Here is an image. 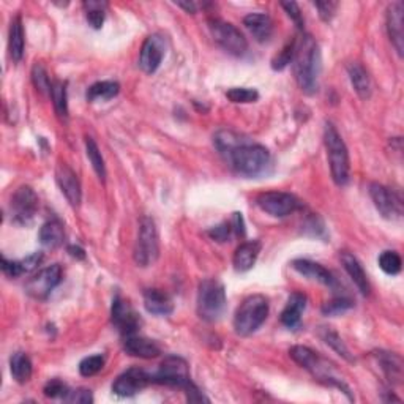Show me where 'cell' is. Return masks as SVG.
<instances>
[{
  "label": "cell",
  "instance_id": "816d5d0a",
  "mask_svg": "<svg viewBox=\"0 0 404 404\" xmlns=\"http://www.w3.org/2000/svg\"><path fill=\"white\" fill-rule=\"evenodd\" d=\"M177 6L184 8L186 13H196V10H198V5L194 2H179Z\"/></svg>",
  "mask_w": 404,
  "mask_h": 404
},
{
  "label": "cell",
  "instance_id": "bcb514c9",
  "mask_svg": "<svg viewBox=\"0 0 404 404\" xmlns=\"http://www.w3.org/2000/svg\"><path fill=\"white\" fill-rule=\"evenodd\" d=\"M281 6L286 10L287 16L292 19V21L295 23V25H297L299 29L302 30V29H303V18H302V13H300L299 5L295 4V2H283Z\"/></svg>",
  "mask_w": 404,
  "mask_h": 404
},
{
  "label": "cell",
  "instance_id": "4fadbf2b",
  "mask_svg": "<svg viewBox=\"0 0 404 404\" xmlns=\"http://www.w3.org/2000/svg\"><path fill=\"white\" fill-rule=\"evenodd\" d=\"M369 196H372L374 207L387 220H398L403 213V204L400 196L381 184L369 185Z\"/></svg>",
  "mask_w": 404,
  "mask_h": 404
},
{
  "label": "cell",
  "instance_id": "6da1fadb",
  "mask_svg": "<svg viewBox=\"0 0 404 404\" xmlns=\"http://www.w3.org/2000/svg\"><path fill=\"white\" fill-rule=\"evenodd\" d=\"M294 73L300 89L307 95L318 92L321 75V51L311 35H303L300 43L295 44L294 52Z\"/></svg>",
  "mask_w": 404,
  "mask_h": 404
},
{
  "label": "cell",
  "instance_id": "484cf974",
  "mask_svg": "<svg viewBox=\"0 0 404 404\" xmlns=\"http://www.w3.org/2000/svg\"><path fill=\"white\" fill-rule=\"evenodd\" d=\"M347 75L351 79L354 90L362 100H368L372 97V79H369L368 71L363 69L359 62H351L347 65Z\"/></svg>",
  "mask_w": 404,
  "mask_h": 404
},
{
  "label": "cell",
  "instance_id": "83f0119b",
  "mask_svg": "<svg viewBox=\"0 0 404 404\" xmlns=\"http://www.w3.org/2000/svg\"><path fill=\"white\" fill-rule=\"evenodd\" d=\"M24 27L21 16H16L10 24V33H8V51L10 57L15 64H19L24 57Z\"/></svg>",
  "mask_w": 404,
  "mask_h": 404
},
{
  "label": "cell",
  "instance_id": "ab89813d",
  "mask_svg": "<svg viewBox=\"0 0 404 404\" xmlns=\"http://www.w3.org/2000/svg\"><path fill=\"white\" fill-rule=\"evenodd\" d=\"M105 367V357L103 355H90L79 363V373L84 378H92V376L98 374Z\"/></svg>",
  "mask_w": 404,
  "mask_h": 404
},
{
  "label": "cell",
  "instance_id": "ac0fdd59",
  "mask_svg": "<svg viewBox=\"0 0 404 404\" xmlns=\"http://www.w3.org/2000/svg\"><path fill=\"white\" fill-rule=\"evenodd\" d=\"M292 268L295 272H299L302 277L318 281L327 287L335 289L336 285H338L332 272H328L326 267H322L318 262H313L309 259H295L292 261Z\"/></svg>",
  "mask_w": 404,
  "mask_h": 404
},
{
  "label": "cell",
  "instance_id": "d590c367",
  "mask_svg": "<svg viewBox=\"0 0 404 404\" xmlns=\"http://www.w3.org/2000/svg\"><path fill=\"white\" fill-rule=\"evenodd\" d=\"M51 100L60 117L69 116V98H66V84L62 81H54L51 87Z\"/></svg>",
  "mask_w": 404,
  "mask_h": 404
},
{
  "label": "cell",
  "instance_id": "1f68e13d",
  "mask_svg": "<svg viewBox=\"0 0 404 404\" xmlns=\"http://www.w3.org/2000/svg\"><path fill=\"white\" fill-rule=\"evenodd\" d=\"M319 336L322 340H324L326 345L332 347L336 354H340L343 359H346L347 362H354V357H352L351 351H349L347 346L345 345V343H343V340L340 338V335L333 332L332 328L322 327L321 332H319Z\"/></svg>",
  "mask_w": 404,
  "mask_h": 404
},
{
  "label": "cell",
  "instance_id": "52a82bcc",
  "mask_svg": "<svg viewBox=\"0 0 404 404\" xmlns=\"http://www.w3.org/2000/svg\"><path fill=\"white\" fill-rule=\"evenodd\" d=\"M208 29H210L215 43H217L220 48H223L227 54L240 57L246 52V38L244 37V33L231 23L221 21V19H210V21H208Z\"/></svg>",
  "mask_w": 404,
  "mask_h": 404
},
{
  "label": "cell",
  "instance_id": "8fae6325",
  "mask_svg": "<svg viewBox=\"0 0 404 404\" xmlns=\"http://www.w3.org/2000/svg\"><path fill=\"white\" fill-rule=\"evenodd\" d=\"M11 218L18 225H29L38 208V196L30 186H19L11 198Z\"/></svg>",
  "mask_w": 404,
  "mask_h": 404
},
{
  "label": "cell",
  "instance_id": "836d02e7",
  "mask_svg": "<svg viewBox=\"0 0 404 404\" xmlns=\"http://www.w3.org/2000/svg\"><path fill=\"white\" fill-rule=\"evenodd\" d=\"M85 152H87V158H89L90 165L93 167V171L97 172V176L101 182L106 180V166H105V160L101 157V152L98 149V145L95 141L92 138L87 136L85 138Z\"/></svg>",
  "mask_w": 404,
  "mask_h": 404
},
{
  "label": "cell",
  "instance_id": "9a60e30c",
  "mask_svg": "<svg viewBox=\"0 0 404 404\" xmlns=\"http://www.w3.org/2000/svg\"><path fill=\"white\" fill-rule=\"evenodd\" d=\"M152 382L150 376L144 369L130 368L122 373L112 384V392L119 396H134Z\"/></svg>",
  "mask_w": 404,
  "mask_h": 404
},
{
  "label": "cell",
  "instance_id": "60d3db41",
  "mask_svg": "<svg viewBox=\"0 0 404 404\" xmlns=\"http://www.w3.org/2000/svg\"><path fill=\"white\" fill-rule=\"evenodd\" d=\"M295 44H297V42H295V40H292V42H289L285 46V49H283L278 54V56L272 60V69L273 70L278 71V70L286 69V66L292 62L294 52H295Z\"/></svg>",
  "mask_w": 404,
  "mask_h": 404
},
{
  "label": "cell",
  "instance_id": "ee69618b",
  "mask_svg": "<svg viewBox=\"0 0 404 404\" xmlns=\"http://www.w3.org/2000/svg\"><path fill=\"white\" fill-rule=\"evenodd\" d=\"M66 403H75V404H89L93 403V395L90 390L87 388H78V390H70L69 395L65 396Z\"/></svg>",
  "mask_w": 404,
  "mask_h": 404
},
{
  "label": "cell",
  "instance_id": "2e32d148",
  "mask_svg": "<svg viewBox=\"0 0 404 404\" xmlns=\"http://www.w3.org/2000/svg\"><path fill=\"white\" fill-rule=\"evenodd\" d=\"M56 180L66 201H69L73 207H79L83 191H81V184L76 172L66 163H59L56 170Z\"/></svg>",
  "mask_w": 404,
  "mask_h": 404
},
{
  "label": "cell",
  "instance_id": "74e56055",
  "mask_svg": "<svg viewBox=\"0 0 404 404\" xmlns=\"http://www.w3.org/2000/svg\"><path fill=\"white\" fill-rule=\"evenodd\" d=\"M32 81H33V85H35V89L42 93V95H51V87L52 83L48 76V71H46L44 66L42 64H35L32 69Z\"/></svg>",
  "mask_w": 404,
  "mask_h": 404
},
{
  "label": "cell",
  "instance_id": "ffe728a7",
  "mask_svg": "<svg viewBox=\"0 0 404 404\" xmlns=\"http://www.w3.org/2000/svg\"><path fill=\"white\" fill-rule=\"evenodd\" d=\"M124 349L128 355L139 357V359H155L161 354V349L157 343L136 335L125 336Z\"/></svg>",
  "mask_w": 404,
  "mask_h": 404
},
{
  "label": "cell",
  "instance_id": "8992f818",
  "mask_svg": "<svg viewBox=\"0 0 404 404\" xmlns=\"http://www.w3.org/2000/svg\"><path fill=\"white\" fill-rule=\"evenodd\" d=\"M160 242L155 221L149 217H143L139 221V231L136 245H134V261L141 267H149L158 259Z\"/></svg>",
  "mask_w": 404,
  "mask_h": 404
},
{
  "label": "cell",
  "instance_id": "b9f144b4",
  "mask_svg": "<svg viewBox=\"0 0 404 404\" xmlns=\"http://www.w3.org/2000/svg\"><path fill=\"white\" fill-rule=\"evenodd\" d=\"M349 308H352V302L346 297H335L333 300L327 302L324 307H322V313L326 316H336L347 311Z\"/></svg>",
  "mask_w": 404,
  "mask_h": 404
},
{
  "label": "cell",
  "instance_id": "d6986e66",
  "mask_svg": "<svg viewBox=\"0 0 404 404\" xmlns=\"http://www.w3.org/2000/svg\"><path fill=\"white\" fill-rule=\"evenodd\" d=\"M244 24L258 43H267L273 35V23L264 13H250L244 18Z\"/></svg>",
  "mask_w": 404,
  "mask_h": 404
},
{
  "label": "cell",
  "instance_id": "e0dca14e",
  "mask_svg": "<svg viewBox=\"0 0 404 404\" xmlns=\"http://www.w3.org/2000/svg\"><path fill=\"white\" fill-rule=\"evenodd\" d=\"M387 30L390 42L395 46L396 52L403 56L404 51V6L401 2H395L388 6L387 11Z\"/></svg>",
  "mask_w": 404,
  "mask_h": 404
},
{
  "label": "cell",
  "instance_id": "d4e9b609",
  "mask_svg": "<svg viewBox=\"0 0 404 404\" xmlns=\"http://www.w3.org/2000/svg\"><path fill=\"white\" fill-rule=\"evenodd\" d=\"M43 254L42 253H33L29 254L27 258L21 261H8L6 258H2V271L5 275H8L11 278H16L23 273H29L42 264Z\"/></svg>",
  "mask_w": 404,
  "mask_h": 404
},
{
  "label": "cell",
  "instance_id": "3957f363",
  "mask_svg": "<svg viewBox=\"0 0 404 404\" xmlns=\"http://www.w3.org/2000/svg\"><path fill=\"white\" fill-rule=\"evenodd\" d=\"M324 144L333 182L338 186L347 185L349 180H351V165H349L347 147L338 130L330 122L326 124L324 128Z\"/></svg>",
  "mask_w": 404,
  "mask_h": 404
},
{
  "label": "cell",
  "instance_id": "f907efd6",
  "mask_svg": "<svg viewBox=\"0 0 404 404\" xmlns=\"http://www.w3.org/2000/svg\"><path fill=\"white\" fill-rule=\"evenodd\" d=\"M69 253L73 256V258H76V259H84L85 258V253H84L83 248L75 246V245L69 246Z\"/></svg>",
  "mask_w": 404,
  "mask_h": 404
},
{
  "label": "cell",
  "instance_id": "f546056e",
  "mask_svg": "<svg viewBox=\"0 0 404 404\" xmlns=\"http://www.w3.org/2000/svg\"><path fill=\"white\" fill-rule=\"evenodd\" d=\"M65 231L59 220H51L40 229V242L46 248H57L64 244Z\"/></svg>",
  "mask_w": 404,
  "mask_h": 404
},
{
  "label": "cell",
  "instance_id": "f35d334b",
  "mask_svg": "<svg viewBox=\"0 0 404 404\" xmlns=\"http://www.w3.org/2000/svg\"><path fill=\"white\" fill-rule=\"evenodd\" d=\"M227 100H231L232 103H254L259 100V93L254 89H248V87H234L226 92Z\"/></svg>",
  "mask_w": 404,
  "mask_h": 404
},
{
  "label": "cell",
  "instance_id": "5bb4252c",
  "mask_svg": "<svg viewBox=\"0 0 404 404\" xmlns=\"http://www.w3.org/2000/svg\"><path fill=\"white\" fill-rule=\"evenodd\" d=\"M111 321L112 326L124 336L134 335L141 326L139 314L134 311V308L122 297H116L112 302Z\"/></svg>",
  "mask_w": 404,
  "mask_h": 404
},
{
  "label": "cell",
  "instance_id": "7c38bea8",
  "mask_svg": "<svg viewBox=\"0 0 404 404\" xmlns=\"http://www.w3.org/2000/svg\"><path fill=\"white\" fill-rule=\"evenodd\" d=\"M60 281H62V267L59 264H52L49 267L42 268V271L27 281L25 292L33 299L43 300L48 297L52 292V289L56 287Z\"/></svg>",
  "mask_w": 404,
  "mask_h": 404
},
{
  "label": "cell",
  "instance_id": "f6af8a7d",
  "mask_svg": "<svg viewBox=\"0 0 404 404\" xmlns=\"http://www.w3.org/2000/svg\"><path fill=\"white\" fill-rule=\"evenodd\" d=\"M314 6L318 8L322 21L328 23V21H332V18L335 16L336 8H338V4L336 2H316Z\"/></svg>",
  "mask_w": 404,
  "mask_h": 404
},
{
  "label": "cell",
  "instance_id": "ba28073f",
  "mask_svg": "<svg viewBox=\"0 0 404 404\" xmlns=\"http://www.w3.org/2000/svg\"><path fill=\"white\" fill-rule=\"evenodd\" d=\"M152 382L163 384V386L171 387H180L185 388L190 379V369H188V363L177 355H170L161 362L158 372L150 376Z\"/></svg>",
  "mask_w": 404,
  "mask_h": 404
},
{
  "label": "cell",
  "instance_id": "c3c4849f",
  "mask_svg": "<svg viewBox=\"0 0 404 404\" xmlns=\"http://www.w3.org/2000/svg\"><path fill=\"white\" fill-rule=\"evenodd\" d=\"M184 390L186 392V398H188V401H190V403H201V401L208 403V400L199 392V388L194 386L193 382L188 384V386Z\"/></svg>",
  "mask_w": 404,
  "mask_h": 404
},
{
  "label": "cell",
  "instance_id": "7a4b0ae2",
  "mask_svg": "<svg viewBox=\"0 0 404 404\" xmlns=\"http://www.w3.org/2000/svg\"><path fill=\"white\" fill-rule=\"evenodd\" d=\"M225 157L235 172L246 177L261 176L271 165V152L264 145L251 144L246 139L235 145Z\"/></svg>",
  "mask_w": 404,
  "mask_h": 404
},
{
  "label": "cell",
  "instance_id": "d6a6232c",
  "mask_svg": "<svg viewBox=\"0 0 404 404\" xmlns=\"http://www.w3.org/2000/svg\"><path fill=\"white\" fill-rule=\"evenodd\" d=\"M106 8L107 4L100 2V0H89V2H84L87 23H89L93 29H101V25H103L106 18Z\"/></svg>",
  "mask_w": 404,
  "mask_h": 404
},
{
  "label": "cell",
  "instance_id": "44dd1931",
  "mask_svg": "<svg viewBox=\"0 0 404 404\" xmlns=\"http://www.w3.org/2000/svg\"><path fill=\"white\" fill-rule=\"evenodd\" d=\"M261 242L259 240H250L242 244L234 253V267L237 272H248L258 261V256L261 253Z\"/></svg>",
  "mask_w": 404,
  "mask_h": 404
},
{
  "label": "cell",
  "instance_id": "7402d4cb",
  "mask_svg": "<svg viewBox=\"0 0 404 404\" xmlns=\"http://www.w3.org/2000/svg\"><path fill=\"white\" fill-rule=\"evenodd\" d=\"M144 307L155 316H170L174 311L172 299L161 289H147L144 291Z\"/></svg>",
  "mask_w": 404,
  "mask_h": 404
},
{
  "label": "cell",
  "instance_id": "7bdbcfd3",
  "mask_svg": "<svg viewBox=\"0 0 404 404\" xmlns=\"http://www.w3.org/2000/svg\"><path fill=\"white\" fill-rule=\"evenodd\" d=\"M44 395L48 396V398H62L65 400V396L69 395L70 388L66 387V384H64L62 381L59 379H52L44 386Z\"/></svg>",
  "mask_w": 404,
  "mask_h": 404
},
{
  "label": "cell",
  "instance_id": "8d00e7d4",
  "mask_svg": "<svg viewBox=\"0 0 404 404\" xmlns=\"http://www.w3.org/2000/svg\"><path fill=\"white\" fill-rule=\"evenodd\" d=\"M378 262H379V267H381V271L384 273L392 275V277H395V275H398L401 272L403 262H401L400 254L396 253V251H384V253H381Z\"/></svg>",
  "mask_w": 404,
  "mask_h": 404
},
{
  "label": "cell",
  "instance_id": "4316f807",
  "mask_svg": "<svg viewBox=\"0 0 404 404\" xmlns=\"http://www.w3.org/2000/svg\"><path fill=\"white\" fill-rule=\"evenodd\" d=\"M376 359H378L379 367L382 373L386 374L388 382L400 384L403 379V362L396 354L379 351L376 352Z\"/></svg>",
  "mask_w": 404,
  "mask_h": 404
},
{
  "label": "cell",
  "instance_id": "681fc988",
  "mask_svg": "<svg viewBox=\"0 0 404 404\" xmlns=\"http://www.w3.org/2000/svg\"><path fill=\"white\" fill-rule=\"evenodd\" d=\"M232 231H235L237 235H244L245 234V226H244V218H242V213H234L232 221H231Z\"/></svg>",
  "mask_w": 404,
  "mask_h": 404
},
{
  "label": "cell",
  "instance_id": "7dc6e473",
  "mask_svg": "<svg viewBox=\"0 0 404 404\" xmlns=\"http://www.w3.org/2000/svg\"><path fill=\"white\" fill-rule=\"evenodd\" d=\"M232 231V226L231 223H225V225H220L217 227H213L208 231L210 234V237L217 242H226L229 239V235H231Z\"/></svg>",
  "mask_w": 404,
  "mask_h": 404
},
{
  "label": "cell",
  "instance_id": "cb8c5ba5",
  "mask_svg": "<svg viewBox=\"0 0 404 404\" xmlns=\"http://www.w3.org/2000/svg\"><path fill=\"white\" fill-rule=\"evenodd\" d=\"M307 308V295L300 292H294L287 300L286 308L281 313V324L287 328H295L300 324L302 313Z\"/></svg>",
  "mask_w": 404,
  "mask_h": 404
},
{
  "label": "cell",
  "instance_id": "4dcf8cb0",
  "mask_svg": "<svg viewBox=\"0 0 404 404\" xmlns=\"http://www.w3.org/2000/svg\"><path fill=\"white\" fill-rule=\"evenodd\" d=\"M10 372L13 379L19 384H25L29 382L32 378V362L29 357H27L24 352H16L13 354V357L10 359Z\"/></svg>",
  "mask_w": 404,
  "mask_h": 404
},
{
  "label": "cell",
  "instance_id": "f1b7e54d",
  "mask_svg": "<svg viewBox=\"0 0 404 404\" xmlns=\"http://www.w3.org/2000/svg\"><path fill=\"white\" fill-rule=\"evenodd\" d=\"M120 92V85L116 81H100V83L92 84L85 93L87 101L90 103H98V101H109L117 97Z\"/></svg>",
  "mask_w": 404,
  "mask_h": 404
},
{
  "label": "cell",
  "instance_id": "30bf717a",
  "mask_svg": "<svg viewBox=\"0 0 404 404\" xmlns=\"http://www.w3.org/2000/svg\"><path fill=\"white\" fill-rule=\"evenodd\" d=\"M166 49H167V38L165 35H161V33H153V35L147 37L139 54L141 70L147 73V75H153V73L160 69L161 62H163Z\"/></svg>",
  "mask_w": 404,
  "mask_h": 404
},
{
  "label": "cell",
  "instance_id": "9c48e42d",
  "mask_svg": "<svg viewBox=\"0 0 404 404\" xmlns=\"http://www.w3.org/2000/svg\"><path fill=\"white\" fill-rule=\"evenodd\" d=\"M256 204H258L262 212L277 218L287 217V215H291L300 208V201L295 198L294 194L283 191L261 193L259 196L256 198Z\"/></svg>",
  "mask_w": 404,
  "mask_h": 404
},
{
  "label": "cell",
  "instance_id": "277c9868",
  "mask_svg": "<svg viewBox=\"0 0 404 404\" xmlns=\"http://www.w3.org/2000/svg\"><path fill=\"white\" fill-rule=\"evenodd\" d=\"M268 316V300L264 295H250L240 303L234 316L235 333L240 336H248L254 333Z\"/></svg>",
  "mask_w": 404,
  "mask_h": 404
},
{
  "label": "cell",
  "instance_id": "603a6c76",
  "mask_svg": "<svg viewBox=\"0 0 404 404\" xmlns=\"http://www.w3.org/2000/svg\"><path fill=\"white\" fill-rule=\"evenodd\" d=\"M341 262L345 271L347 272L349 277L354 281V285L359 287V291L363 295H369V291H372V286H369V281L365 271H363L362 264L359 262V259L355 258L354 254L351 253H341Z\"/></svg>",
  "mask_w": 404,
  "mask_h": 404
},
{
  "label": "cell",
  "instance_id": "e575fe53",
  "mask_svg": "<svg viewBox=\"0 0 404 404\" xmlns=\"http://www.w3.org/2000/svg\"><path fill=\"white\" fill-rule=\"evenodd\" d=\"M289 355H291V359L297 363V365H300L302 368H305L307 372H311V369L316 367V363H318L321 359L318 354L311 351V349L307 347V346L291 347Z\"/></svg>",
  "mask_w": 404,
  "mask_h": 404
},
{
  "label": "cell",
  "instance_id": "5b68a950",
  "mask_svg": "<svg viewBox=\"0 0 404 404\" xmlns=\"http://www.w3.org/2000/svg\"><path fill=\"white\" fill-rule=\"evenodd\" d=\"M226 291L223 283L208 278L201 281L198 291V314L202 321L217 322L226 311Z\"/></svg>",
  "mask_w": 404,
  "mask_h": 404
}]
</instances>
